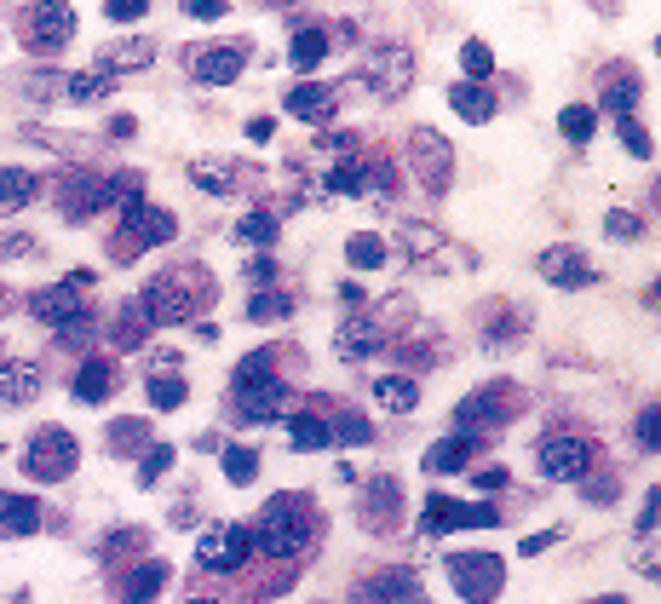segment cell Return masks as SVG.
Listing matches in <instances>:
<instances>
[{"instance_id":"obj_12","label":"cell","mask_w":661,"mask_h":604,"mask_svg":"<svg viewBox=\"0 0 661 604\" xmlns=\"http://www.w3.org/2000/svg\"><path fill=\"white\" fill-rule=\"evenodd\" d=\"M242 64H248V47H242V41L202 47L196 52V81H207V87H230V81L242 75Z\"/></svg>"},{"instance_id":"obj_36","label":"cell","mask_w":661,"mask_h":604,"mask_svg":"<svg viewBox=\"0 0 661 604\" xmlns=\"http://www.w3.org/2000/svg\"><path fill=\"white\" fill-rule=\"evenodd\" d=\"M288 311H294V300H288V294H253V305H248V317L253 323H282V317H288Z\"/></svg>"},{"instance_id":"obj_28","label":"cell","mask_w":661,"mask_h":604,"mask_svg":"<svg viewBox=\"0 0 661 604\" xmlns=\"http://www.w3.org/2000/svg\"><path fill=\"white\" fill-rule=\"evenodd\" d=\"M294 449L299 455H317V449H328L334 443V432H328V420H317V415H294Z\"/></svg>"},{"instance_id":"obj_44","label":"cell","mask_w":661,"mask_h":604,"mask_svg":"<svg viewBox=\"0 0 661 604\" xmlns=\"http://www.w3.org/2000/svg\"><path fill=\"white\" fill-rule=\"evenodd\" d=\"M190 179H196V185L207 190V196H225L230 185H236V179H230V173H219V167L213 162H202V167H190Z\"/></svg>"},{"instance_id":"obj_41","label":"cell","mask_w":661,"mask_h":604,"mask_svg":"<svg viewBox=\"0 0 661 604\" xmlns=\"http://www.w3.org/2000/svg\"><path fill=\"white\" fill-rule=\"evenodd\" d=\"M633 104H639V75H633V81H616V87L604 93V110H610V116H627Z\"/></svg>"},{"instance_id":"obj_48","label":"cell","mask_w":661,"mask_h":604,"mask_svg":"<svg viewBox=\"0 0 661 604\" xmlns=\"http://www.w3.org/2000/svg\"><path fill=\"white\" fill-rule=\"evenodd\" d=\"M621 144H627L633 156H650V133H644L639 121H621Z\"/></svg>"},{"instance_id":"obj_1","label":"cell","mask_w":661,"mask_h":604,"mask_svg":"<svg viewBox=\"0 0 661 604\" xmlns=\"http://www.w3.org/2000/svg\"><path fill=\"white\" fill-rule=\"evenodd\" d=\"M317 512L305 507L299 495H276L271 507L259 512V535H253V547L265 558H294V553H305L311 541H317Z\"/></svg>"},{"instance_id":"obj_45","label":"cell","mask_w":661,"mask_h":604,"mask_svg":"<svg viewBox=\"0 0 661 604\" xmlns=\"http://www.w3.org/2000/svg\"><path fill=\"white\" fill-rule=\"evenodd\" d=\"M604 231L616 236V242H633V236H644V219H633L627 208H616L610 219H604Z\"/></svg>"},{"instance_id":"obj_19","label":"cell","mask_w":661,"mask_h":604,"mask_svg":"<svg viewBox=\"0 0 661 604\" xmlns=\"http://www.w3.org/2000/svg\"><path fill=\"white\" fill-rule=\"evenodd\" d=\"M161 587H167V564H161V558H150V564H138V570H127V576H121V599H127V604H150Z\"/></svg>"},{"instance_id":"obj_13","label":"cell","mask_w":661,"mask_h":604,"mask_svg":"<svg viewBox=\"0 0 661 604\" xmlns=\"http://www.w3.org/2000/svg\"><path fill=\"white\" fill-rule=\"evenodd\" d=\"M380 346H386V328L374 323V317H351V323H340V334H334V351H340L345 363H363V357H374Z\"/></svg>"},{"instance_id":"obj_3","label":"cell","mask_w":661,"mask_h":604,"mask_svg":"<svg viewBox=\"0 0 661 604\" xmlns=\"http://www.w3.org/2000/svg\"><path fill=\"white\" fill-rule=\"evenodd\" d=\"M23 47L29 52H58L69 47V35H75V6H64V0H41V6H23Z\"/></svg>"},{"instance_id":"obj_31","label":"cell","mask_w":661,"mask_h":604,"mask_svg":"<svg viewBox=\"0 0 661 604\" xmlns=\"http://www.w3.org/2000/svg\"><path fill=\"white\" fill-rule=\"evenodd\" d=\"M328 190H334V196H363V190H368V167H363V156H351V162L334 167V173H328Z\"/></svg>"},{"instance_id":"obj_8","label":"cell","mask_w":661,"mask_h":604,"mask_svg":"<svg viewBox=\"0 0 661 604\" xmlns=\"http://www.w3.org/2000/svg\"><path fill=\"white\" fill-rule=\"evenodd\" d=\"M363 81H368V93H380V98H397L403 87L414 81V58L403 47H374L363 58Z\"/></svg>"},{"instance_id":"obj_2","label":"cell","mask_w":661,"mask_h":604,"mask_svg":"<svg viewBox=\"0 0 661 604\" xmlns=\"http://www.w3.org/2000/svg\"><path fill=\"white\" fill-rule=\"evenodd\" d=\"M409 167L432 196H443L449 179H455V144L443 139V133H432V127H414L409 133Z\"/></svg>"},{"instance_id":"obj_5","label":"cell","mask_w":661,"mask_h":604,"mask_svg":"<svg viewBox=\"0 0 661 604\" xmlns=\"http://www.w3.org/2000/svg\"><path fill=\"white\" fill-rule=\"evenodd\" d=\"M449 581L460 587V599H472V604H489L495 593H501V581H506V564L495 553H455L449 558Z\"/></svg>"},{"instance_id":"obj_7","label":"cell","mask_w":661,"mask_h":604,"mask_svg":"<svg viewBox=\"0 0 661 604\" xmlns=\"http://www.w3.org/2000/svg\"><path fill=\"white\" fill-rule=\"evenodd\" d=\"M288 386L276 374H259V380H236V415L242 420H282L288 415Z\"/></svg>"},{"instance_id":"obj_11","label":"cell","mask_w":661,"mask_h":604,"mask_svg":"<svg viewBox=\"0 0 661 604\" xmlns=\"http://www.w3.org/2000/svg\"><path fill=\"white\" fill-rule=\"evenodd\" d=\"M593 466V443L587 438H547L541 443V478H581Z\"/></svg>"},{"instance_id":"obj_6","label":"cell","mask_w":661,"mask_h":604,"mask_svg":"<svg viewBox=\"0 0 661 604\" xmlns=\"http://www.w3.org/2000/svg\"><path fill=\"white\" fill-rule=\"evenodd\" d=\"M179 236V213L167 208H127V225H121V254H144V248H161Z\"/></svg>"},{"instance_id":"obj_29","label":"cell","mask_w":661,"mask_h":604,"mask_svg":"<svg viewBox=\"0 0 661 604\" xmlns=\"http://www.w3.org/2000/svg\"><path fill=\"white\" fill-rule=\"evenodd\" d=\"M345 259H351V271H380V265H386V242L374 231L351 236V242H345Z\"/></svg>"},{"instance_id":"obj_54","label":"cell","mask_w":661,"mask_h":604,"mask_svg":"<svg viewBox=\"0 0 661 604\" xmlns=\"http://www.w3.org/2000/svg\"><path fill=\"white\" fill-rule=\"evenodd\" d=\"M248 139H253V144H265V139H271V121L253 116V121H248Z\"/></svg>"},{"instance_id":"obj_30","label":"cell","mask_w":661,"mask_h":604,"mask_svg":"<svg viewBox=\"0 0 661 604\" xmlns=\"http://www.w3.org/2000/svg\"><path fill=\"white\" fill-rule=\"evenodd\" d=\"M230 242H259V248H271L276 242V213H248V219H236V225H230Z\"/></svg>"},{"instance_id":"obj_43","label":"cell","mask_w":661,"mask_h":604,"mask_svg":"<svg viewBox=\"0 0 661 604\" xmlns=\"http://www.w3.org/2000/svg\"><path fill=\"white\" fill-rule=\"evenodd\" d=\"M328 432H334L340 443H368V438H374V426H368L363 415H340L334 426H328Z\"/></svg>"},{"instance_id":"obj_16","label":"cell","mask_w":661,"mask_h":604,"mask_svg":"<svg viewBox=\"0 0 661 604\" xmlns=\"http://www.w3.org/2000/svg\"><path fill=\"white\" fill-rule=\"evenodd\" d=\"M104 213V179L98 173H69L64 179V219H92Z\"/></svg>"},{"instance_id":"obj_22","label":"cell","mask_w":661,"mask_h":604,"mask_svg":"<svg viewBox=\"0 0 661 604\" xmlns=\"http://www.w3.org/2000/svg\"><path fill=\"white\" fill-rule=\"evenodd\" d=\"M288 116L322 127V121H334V93H328V87H294V93H288Z\"/></svg>"},{"instance_id":"obj_50","label":"cell","mask_w":661,"mask_h":604,"mask_svg":"<svg viewBox=\"0 0 661 604\" xmlns=\"http://www.w3.org/2000/svg\"><path fill=\"white\" fill-rule=\"evenodd\" d=\"M506 484H512V472H506V466H489V472H478V489H483V495H501Z\"/></svg>"},{"instance_id":"obj_38","label":"cell","mask_w":661,"mask_h":604,"mask_svg":"<svg viewBox=\"0 0 661 604\" xmlns=\"http://www.w3.org/2000/svg\"><path fill=\"white\" fill-rule=\"evenodd\" d=\"M184 397H190V386L173 380V374H156V380H150V409H179Z\"/></svg>"},{"instance_id":"obj_57","label":"cell","mask_w":661,"mask_h":604,"mask_svg":"<svg viewBox=\"0 0 661 604\" xmlns=\"http://www.w3.org/2000/svg\"><path fill=\"white\" fill-rule=\"evenodd\" d=\"M598 604H621V599H598Z\"/></svg>"},{"instance_id":"obj_39","label":"cell","mask_w":661,"mask_h":604,"mask_svg":"<svg viewBox=\"0 0 661 604\" xmlns=\"http://www.w3.org/2000/svg\"><path fill=\"white\" fill-rule=\"evenodd\" d=\"M558 127H564V139H593V127H598V116L593 110H587V104H570V110H564V116H558Z\"/></svg>"},{"instance_id":"obj_27","label":"cell","mask_w":661,"mask_h":604,"mask_svg":"<svg viewBox=\"0 0 661 604\" xmlns=\"http://www.w3.org/2000/svg\"><path fill=\"white\" fill-rule=\"evenodd\" d=\"M391 512H397V484L391 478H374L363 489V518L368 524H391Z\"/></svg>"},{"instance_id":"obj_4","label":"cell","mask_w":661,"mask_h":604,"mask_svg":"<svg viewBox=\"0 0 661 604\" xmlns=\"http://www.w3.org/2000/svg\"><path fill=\"white\" fill-rule=\"evenodd\" d=\"M75 461H81V443L69 438L64 426H46V432H35V438H29V455H23L29 478H41V484H58V478H69V472H75Z\"/></svg>"},{"instance_id":"obj_42","label":"cell","mask_w":661,"mask_h":604,"mask_svg":"<svg viewBox=\"0 0 661 604\" xmlns=\"http://www.w3.org/2000/svg\"><path fill=\"white\" fill-rule=\"evenodd\" d=\"M167 466H173V443H156V449L144 455V466H138V484H156Z\"/></svg>"},{"instance_id":"obj_56","label":"cell","mask_w":661,"mask_h":604,"mask_svg":"<svg viewBox=\"0 0 661 604\" xmlns=\"http://www.w3.org/2000/svg\"><path fill=\"white\" fill-rule=\"evenodd\" d=\"M190 604H219V599H190Z\"/></svg>"},{"instance_id":"obj_17","label":"cell","mask_w":661,"mask_h":604,"mask_svg":"<svg viewBox=\"0 0 661 604\" xmlns=\"http://www.w3.org/2000/svg\"><path fill=\"white\" fill-rule=\"evenodd\" d=\"M501 397H506L501 386H483V392H472L455 409V426H460V432H478V426H489V420H501L506 409H512V403H501Z\"/></svg>"},{"instance_id":"obj_25","label":"cell","mask_w":661,"mask_h":604,"mask_svg":"<svg viewBox=\"0 0 661 604\" xmlns=\"http://www.w3.org/2000/svg\"><path fill=\"white\" fill-rule=\"evenodd\" d=\"M466 461H472V443H466V438H443V443H432V449H426V472H432V478H443V472H460Z\"/></svg>"},{"instance_id":"obj_32","label":"cell","mask_w":661,"mask_h":604,"mask_svg":"<svg viewBox=\"0 0 661 604\" xmlns=\"http://www.w3.org/2000/svg\"><path fill=\"white\" fill-rule=\"evenodd\" d=\"M368 604H391V599H409L414 593V581L403 576V570H391V576H380V581H368V587H357Z\"/></svg>"},{"instance_id":"obj_14","label":"cell","mask_w":661,"mask_h":604,"mask_svg":"<svg viewBox=\"0 0 661 604\" xmlns=\"http://www.w3.org/2000/svg\"><path fill=\"white\" fill-rule=\"evenodd\" d=\"M41 392V363L35 357H6L0 363V403H29Z\"/></svg>"},{"instance_id":"obj_52","label":"cell","mask_w":661,"mask_h":604,"mask_svg":"<svg viewBox=\"0 0 661 604\" xmlns=\"http://www.w3.org/2000/svg\"><path fill=\"white\" fill-rule=\"evenodd\" d=\"M271 277H276V259H271V254L248 259V282H271Z\"/></svg>"},{"instance_id":"obj_51","label":"cell","mask_w":661,"mask_h":604,"mask_svg":"<svg viewBox=\"0 0 661 604\" xmlns=\"http://www.w3.org/2000/svg\"><path fill=\"white\" fill-rule=\"evenodd\" d=\"M639 449H656V403L639 415Z\"/></svg>"},{"instance_id":"obj_24","label":"cell","mask_w":661,"mask_h":604,"mask_svg":"<svg viewBox=\"0 0 661 604\" xmlns=\"http://www.w3.org/2000/svg\"><path fill=\"white\" fill-rule=\"evenodd\" d=\"M374 397H380V409H391V415H409L414 403H420V386H414L409 374H386L374 386Z\"/></svg>"},{"instance_id":"obj_53","label":"cell","mask_w":661,"mask_h":604,"mask_svg":"<svg viewBox=\"0 0 661 604\" xmlns=\"http://www.w3.org/2000/svg\"><path fill=\"white\" fill-rule=\"evenodd\" d=\"M558 535H564V530H541V535H524V553L535 558V553H541V547H552V541H558Z\"/></svg>"},{"instance_id":"obj_26","label":"cell","mask_w":661,"mask_h":604,"mask_svg":"<svg viewBox=\"0 0 661 604\" xmlns=\"http://www.w3.org/2000/svg\"><path fill=\"white\" fill-rule=\"evenodd\" d=\"M115 87H121V75L92 70V75H69V87H64V93L75 98V104H98V98H110Z\"/></svg>"},{"instance_id":"obj_40","label":"cell","mask_w":661,"mask_h":604,"mask_svg":"<svg viewBox=\"0 0 661 604\" xmlns=\"http://www.w3.org/2000/svg\"><path fill=\"white\" fill-rule=\"evenodd\" d=\"M110 443L115 449H144V443H150V426H144V420H115Z\"/></svg>"},{"instance_id":"obj_35","label":"cell","mask_w":661,"mask_h":604,"mask_svg":"<svg viewBox=\"0 0 661 604\" xmlns=\"http://www.w3.org/2000/svg\"><path fill=\"white\" fill-rule=\"evenodd\" d=\"M225 478L230 484H253L259 478V455H253L248 443H230L225 449Z\"/></svg>"},{"instance_id":"obj_21","label":"cell","mask_w":661,"mask_h":604,"mask_svg":"<svg viewBox=\"0 0 661 604\" xmlns=\"http://www.w3.org/2000/svg\"><path fill=\"white\" fill-rule=\"evenodd\" d=\"M449 104H455V116H466V121L495 116V93H489L483 81H455V87H449Z\"/></svg>"},{"instance_id":"obj_18","label":"cell","mask_w":661,"mask_h":604,"mask_svg":"<svg viewBox=\"0 0 661 604\" xmlns=\"http://www.w3.org/2000/svg\"><path fill=\"white\" fill-rule=\"evenodd\" d=\"M115 392V369L104 363V357H92V363H81V374H75V403H87V409H98L104 397Z\"/></svg>"},{"instance_id":"obj_10","label":"cell","mask_w":661,"mask_h":604,"mask_svg":"<svg viewBox=\"0 0 661 604\" xmlns=\"http://www.w3.org/2000/svg\"><path fill=\"white\" fill-rule=\"evenodd\" d=\"M81 288H92L87 271H75L69 282H58V288H41L35 300H29V311H35V323H52V328H64L69 317H81L87 305H81Z\"/></svg>"},{"instance_id":"obj_15","label":"cell","mask_w":661,"mask_h":604,"mask_svg":"<svg viewBox=\"0 0 661 604\" xmlns=\"http://www.w3.org/2000/svg\"><path fill=\"white\" fill-rule=\"evenodd\" d=\"M541 277L558 282V288H587L593 282V259H581L575 248H547L541 254Z\"/></svg>"},{"instance_id":"obj_58","label":"cell","mask_w":661,"mask_h":604,"mask_svg":"<svg viewBox=\"0 0 661 604\" xmlns=\"http://www.w3.org/2000/svg\"><path fill=\"white\" fill-rule=\"evenodd\" d=\"M0 305H6V294H0Z\"/></svg>"},{"instance_id":"obj_55","label":"cell","mask_w":661,"mask_h":604,"mask_svg":"<svg viewBox=\"0 0 661 604\" xmlns=\"http://www.w3.org/2000/svg\"><path fill=\"white\" fill-rule=\"evenodd\" d=\"M110 133H115V139H127V133H138V121H133V116H115Z\"/></svg>"},{"instance_id":"obj_23","label":"cell","mask_w":661,"mask_h":604,"mask_svg":"<svg viewBox=\"0 0 661 604\" xmlns=\"http://www.w3.org/2000/svg\"><path fill=\"white\" fill-rule=\"evenodd\" d=\"M35 190H41V179L29 167H0V213H18Z\"/></svg>"},{"instance_id":"obj_33","label":"cell","mask_w":661,"mask_h":604,"mask_svg":"<svg viewBox=\"0 0 661 604\" xmlns=\"http://www.w3.org/2000/svg\"><path fill=\"white\" fill-rule=\"evenodd\" d=\"M138 64H150V41H115L104 47V70H138Z\"/></svg>"},{"instance_id":"obj_47","label":"cell","mask_w":661,"mask_h":604,"mask_svg":"<svg viewBox=\"0 0 661 604\" xmlns=\"http://www.w3.org/2000/svg\"><path fill=\"white\" fill-rule=\"evenodd\" d=\"M184 12H190L196 24H219V18H225V0H184Z\"/></svg>"},{"instance_id":"obj_46","label":"cell","mask_w":661,"mask_h":604,"mask_svg":"<svg viewBox=\"0 0 661 604\" xmlns=\"http://www.w3.org/2000/svg\"><path fill=\"white\" fill-rule=\"evenodd\" d=\"M144 12H150V0H110V6H104L110 24H133V18H144Z\"/></svg>"},{"instance_id":"obj_20","label":"cell","mask_w":661,"mask_h":604,"mask_svg":"<svg viewBox=\"0 0 661 604\" xmlns=\"http://www.w3.org/2000/svg\"><path fill=\"white\" fill-rule=\"evenodd\" d=\"M41 530V507L29 501V495H12V501H0V535L6 541H23V535Z\"/></svg>"},{"instance_id":"obj_49","label":"cell","mask_w":661,"mask_h":604,"mask_svg":"<svg viewBox=\"0 0 661 604\" xmlns=\"http://www.w3.org/2000/svg\"><path fill=\"white\" fill-rule=\"evenodd\" d=\"M259 374H271V351H253V357H242L236 380H259Z\"/></svg>"},{"instance_id":"obj_37","label":"cell","mask_w":661,"mask_h":604,"mask_svg":"<svg viewBox=\"0 0 661 604\" xmlns=\"http://www.w3.org/2000/svg\"><path fill=\"white\" fill-rule=\"evenodd\" d=\"M460 70L472 75V81H489V75H495V52L483 47V41H466V47H460Z\"/></svg>"},{"instance_id":"obj_9","label":"cell","mask_w":661,"mask_h":604,"mask_svg":"<svg viewBox=\"0 0 661 604\" xmlns=\"http://www.w3.org/2000/svg\"><path fill=\"white\" fill-rule=\"evenodd\" d=\"M248 547H253V535L242 524H207L202 541H196V558H202L207 570H236L248 558Z\"/></svg>"},{"instance_id":"obj_34","label":"cell","mask_w":661,"mask_h":604,"mask_svg":"<svg viewBox=\"0 0 661 604\" xmlns=\"http://www.w3.org/2000/svg\"><path fill=\"white\" fill-rule=\"evenodd\" d=\"M322 58H328V35H322V29H299L294 35V64L299 70H317Z\"/></svg>"}]
</instances>
